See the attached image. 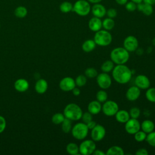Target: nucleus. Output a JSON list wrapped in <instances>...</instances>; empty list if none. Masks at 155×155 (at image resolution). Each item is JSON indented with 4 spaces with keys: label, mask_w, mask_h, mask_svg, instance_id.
<instances>
[{
    "label": "nucleus",
    "mask_w": 155,
    "mask_h": 155,
    "mask_svg": "<svg viewBox=\"0 0 155 155\" xmlns=\"http://www.w3.org/2000/svg\"><path fill=\"white\" fill-rule=\"evenodd\" d=\"M7 122L5 119L2 116L0 115V133H2L4 132L6 128Z\"/></svg>",
    "instance_id": "42"
},
{
    "label": "nucleus",
    "mask_w": 155,
    "mask_h": 155,
    "mask_svg": "<svg viewBox=\"0 0 155 155\" xmlns=\"http://www.w3.org/2000/svg\"><path fill=\"white\" fill-rule=\"evenodd\" d=\"M92 114H91L90 112H88V111L83 113L81 119L82 120V122H84L85 124H87L88 122H89L90 121L93 120V116H92Z\"/></svg>",
    "instance_id": "40"
},
{
    "label": "nucleus",
    "mask_w": 155,
    "mask_h": 155,
    "mask_svg": "<svg viewBox=\"0 0 155 155\" xmlns=\"http://www.w3.org/2000/svg\"><path fill=\"white\" fill-rule=\"evenodd\" d=\"M96 100L97 101H99L101 103H104L108 99V94L105 91V90L102 89L101 90H99L96 93Z\"/></svg>",
    "instance_id": "32"
},
{
    "label": "nucleus",
    "mask_w": 155,
    "mask_h": 155,
    "mask_svg": "<svg viewBox=\"0 0 155 155\" xmlns=\"http://www.w3.org/2000/svg\"><path fill=\"white\" fill-rule=\"evenodd\" d=\"M94 155H105V153L101 150H95L93 153Z\"/></svg>",
    "instance_id": "47"
},
{
    "label": "nucleus",
    "mask_w": 155,
    "mask_h": 155,
    "mask_svg": "<svg viewBox=\"0 0 155 155\" xmlns=\"http://www.w3.org/2000/svg\"><path fill=\"white\" fill-rule=\"evenodd\" d=\"M88 128L84 122H78L71 128V133L73 137L79 140L85 139L88 134Z\"/></svg>",
    "instance_id": "5"
},
{
    "label": "nucleus",
    "mask_w": 155,
    "mask_h": 155,
    "mask_svg": "<svg viewBox=\"0 0 155 155\" xmlns=\"http://www.w3.org/2000/svg\"><path fill=\"white\" fill-rule=\"evenodd\" d=\"M102 24L104 30L109 31L114 28L115 24L114 20L112 18H107L103 21H102Z\"/></svg>",
    "instance_id": "30"
},
{
    "label": "nucleus",
    "mask_w": 155,
    "mask_h": 155,
    "mask_svg": "<svg viewBox=\"0 0 155 155\" xmlns=\"http://www.w3.org/2000/svg\"><path fill=\"white\" fill-rule=\"evenodd\" d=\"M140 95V89L137 86L134 85L130 87L126 91L125 97L129 101H136Z\"/></svg>",
    "instance_id": "15"
},
{
    "label": "nucleus",
    "mask_w": 155,
    "mask_h": 155,
    "mask_svg": "<svg viewBox=\"0 0 155 155\" xmlns=\"http://www.w3.org/2000/svg\"><path fill=\"white\" fill-rule=\"evenodd\" d=\"M87 110L93 115L99 114L102 110L101 103L97 100L92 101L89 102L87 106Z\"/></svg>",
    "instance_id": "18"
},
{
    "label": "nucleus",
    "mask_w": 155,
    "mask_h": 155,
    "mask_svg": "<svg viewBox=\"0 0 155 155\" xmlns=\"http://www.w3.org/2000/svg\"><path fill=\"white\" fill-rule=\"evenodd\" d=\"M106 155H123L124 151L122 148L119 146L114 145L110 147L105 153Z\"/></svg>",
    "instance_id": "25"
},
{
    "label": "nucleus",
    "mask_w": 155,
    "mask_h": 155,
    "mask_svg": "<svg viewBox=\"0 0 155 155\" xmlns=\"http://www.w3.org/2000/svg\"><path fill=\"white\" fill-rule=\"evenodd\" d=\"M106 134V130L104 127L101 124H96V126L91 130V139L96 142L102 140Z\"/></svg>",
    "instance_id": "10"
},
{
    "label": "nucleus",
    "mask_w": 155,
    "mask_h": 155,
    "mask_svg": "<svg viewBox=\"0 0 155 155\" xmlns=\"http://www.w3.org/2000/svg\"><path fill=\"white\" fill-rule=\"evenodd\" d=\"M129 112V114L130 116V118L133 119H137L140 115V110L137 107H132L130 108Z\"/></svg>",
    "instance_id": "39"
},
{
    "label": "nucleus",
    "mask_w": 155,
    "mask_h": 155,
    "mask_svg": "<svg viewBox=\"0 0 155 155\" xmlns=\"http://www.w3.org/2000/svg\"><path fill=\"white\" fill-rule=\"evenodd\" d=\"M72 127L71 120L67 118H65V119L61 123V129L65 133H68L71 132Z\"/></svg>",
    "instance_id": "28"
},
{
    "label": "nucleus",
    "mask_w": 155,
    "mask_h": 155,
    "mask_svg": "<svg viewBox=\"0 0 155 155\" xmlns=\"http://www.w3.org/2000/svg\"><path fill=\"white\" fill-rule=\"evenodd\" d=\"M0 28H1V24H0Z\"/></svg>",
    "instance_id": "52"
},
{
    "label": "nucleus",
    "mask_w": 155,
    "mask_h": 155,
    "mask_svg": "<svg viewBox=\"0 0 155 155\" xmlns=\"http://www.w3.org/2000/svg\"><path fill=\"white\" fill-rule=\"evenodd\" d=\"M155 128L154 124L153 121L149 119L144 120L140 124V129L147 134L151 133V131H154Z\"/></svg>",
    "instance_id": "22"
},
{
    "label": "nucleus",
    "mask_w": 155,
    "mask_h": 155,
    "mask_svg": "<svg viewBox=\"0 0 155 155\" xmlns=\"http://www.w3.org/2000/svg\"><path fill=\"white\" fill-rule=\"evenodd\" d=\"M131 1L136 3V4H139V3L142 2L143 0H131Z\"/></svg>",
    "instance_id": "51"
},
{
    "label": "nucleus",
    "mask_w": 155,
    "mask_h": 155,
    "mask_svg": "<svg viewBox=\"0 0 155 155\" xmlns=\"http://www.w3.org/2000/svg\"><path fill=\"white\" fill-rule=\"evenodd\" d=\"M97 74H98L97 71L93 67H88L86 68V70L84 71V75L87 78H90V79L96 78Z\"/></svg>",
    "instance_id": "34"
},
{
    "label": "nucleus",
    "mask_w": 155,
    "mask_h": 155,
    "mask_svg": "<svg viewBox=\"0 0 155 155\" xmlns=\"http://www.w3.org/2000/svg\"><path fill=\"white\" fill-rule=\"evenodd\" d=\"M76 86L78 87H82L84 86L87 81V78L84 74L78 75L74 79Z\"/></svg>",
    "instance_id": "35"
},
{
    "label": "nucleus",
    "mask_w": 155,
    "mask_h": 155,
    "mask_svg": "<svg viewBox=\"0 0 155 155\" xmlns=\"http://www.w3.org/2000/svg\"><path fill=\"white\" fill-rule=\"evenodd\" d=\"M119 110V105L115 101L107 100L102 105L101 111L107 116H113Z\"/></svg>",
    "instance_id": "8"
},
{
    "label": "nucleus",
    "mask_w": 155,
    "mask_h": 155,
    "mask_svg": "<svg viewBox=\"0 0 155 155\" xmlns=\"http://www.w3.org/2000/svg\"><path fill=\"white\" fill-rule=\"evenodd\" d=\"M66 151L71 155H77L79 153V146L73 142L68 143L66 146Z\"/></svg>",
    "instance_id": "27"
},
{
    "label": "nucleus",
    "mask_w": 155,
    "mask_h": 155,
    "mask_svg": "<svg viewBox=\"0 0 155 155\" xmlns=\"http://www.w3.org/2000/svg\"><path fill=\"white\" fill-rule=\"evenodd\" d=\"M134 84L140 90H147L150 86V81L147 76L139 74L135 78Z\"/></svg>",
    "instance_id": "14"
},
{
    "label": "nucleus",
    "mask_w": 155,
    "mask_h": 155,
    "mask_svg": "<svg viewBox=\"0 0 155 155\" xmlns=\"http://www.w3.org/2000/svg\"><path fill=\"white\" fill-rule=\"evenodd\" d=\"M27 9L24 6H19L16 7L14 11L15 15L18 18H24L27 15Z\"/></svg>",
    "instance_id": "29"
},
{
    "label": "nucleus",
    "mask_w": 155,
    "mask_h": 155,
    "mask_svg": "<svg viewBox=\"0 0 155 155\" xmlns=\"http://www.w3.org/2000/svg\"><path fill=\"white\" fill-rule=\"evenodd\" d=\"M125 8L127 9V11L128 12H133L137 8V5H136V3L130 1V2H127L125 4Z\"/></svg>",
    "instance_id": "41"
},
{
    "label": "nucleus",
    "mask_w": 155,
    "mask_h": 155,
    "mask_svg": "<svg viewBox=\"0 0 155 155\" xmlns=\"http://www.w3.org/2000/svg\"><path fill=\"white\" fill-rule=\"evenodd\" d=\"M65 116L63 113H56L54 114L51 117V122L56 125L61 124L63 120L65 119Z\"/></svg>",
    "instance_id": "33"
},
{
    "label": "nucleus",
    "mask_w": 155,
    "mask_h": 155,
    "mask_svg": "<svg viewBox=\"0 0 155 155\" xmlns=\"http://www.w3.org/2000/svg\"><path fill=\"white\" fill-rule=\"evenodd\" d=\"M86 124H87V125L88 129H89V130H91L92 128H93L96 126V125L97 124H96V122L95 121H94L93 120H92L90 121L89 122H88V123Z\"/></svg>",
    "instance_id": "45"
},
{
    "label": "nucleus",
    "mask_w": 155,
    "mask_h": 155,
    "mask_svg": "<svg viewBox=\"0 0 155 155\" xmlns=\"http://www.w3.org/2000/svg\"><path fill=\"white\" fill-rule=\"evenodd\" d=\"M93 40L95 42L96 45L106 47L111 43L112 36L108 30H100L96 31L94 34Z\"/></svg>",
    "instance_id": "4"
},
{
    "label": "nucleus",
    "mask_w": 155,
    "mask_h": 155,
    "mask_svg": "<svg viewBox=\"0 0 155 155\" xmlns=\"http://www.w3.org/2000/svg\"><path fill=\"white\" fill-rule=\"evenodd\" d=\"M114 67V64L111 60H107L102 64L101 66V69L102 72L108 73L109 72L112 71Z\"/></svg>",
    "instance_id": "26"
},
{
    "label": "nucleus",
    "mask_w": 155,
    "mask_h": 155,
    "mask_svg": "<svg viewBox=\"0 0 155 155\" xmlns=\"http://www.w3.org/2000/svg\"><path fill=\"white\" fill-rule=\"evenodd\" d=\"M90 2L93 3V4H96V3H99L102 0H88Z\"/></svg>",
    "instance_id": "50"
},
{
    "label": "nucleus",
    "mask_w": 155,
    "mask_h": 155,
    "mask_svg": "<svg viewBox=\"0 0 155 155\" xmlns=\"http://www.w3.org/2000/svg\"><path fill=\"white\" fill-rule=\"evenodd\" d=\"M136 155H148V152L145 148H140L136 151Z\"/></svg>",
    "instance_id": "44"
},
{
    "label": "nucleus",
    "mask_w": 155,
    "mask_h": 155,
    "mask_svg": "<svg viewBox=\"0 0 155 155\" xmlns=\"http://www.w3.org/2000/svg\"><path fill=\"white\" fill-rule=\"evenodd\" d=\"M59 8L62 13H66L70 12L73 10V5L70 2L68 1H65L60 5Z\"/></svg>",
    "instance_id": "36"
},
{
    "label": "nucleus",
    "mask_w": 155,
    "mask_h": 155,
    "mask_svg": "<svg viewBox=\"0 0 155 155\" xmlns=\"http://www.w3.org/2000/svg\"><path fill=\"white\" fill-rule=\"evenodd\" d=\"M15 89L20 93H23L26 91L29 88L28 82L23 78H20L17 79L14 83Z\"/></svg>",
    "instance_id": "16"
},
{
    "label": "nucleus",
    "mask_w": 155,
    "mask_h": 155,
    "mask_svg": "<svg viewBox=\"0 0 155 155\" xmlns=\"http://www.w3.org/2000/svg\"><path fill=\"white\" fill-rule=\"evenodd\" d=\"M106 14H107L108 18H110L113 19V18L116 17L117 13V10L116 9L111 8L108 9L106 12Z\"/></svg>",
    "instance_id": "43"
},
{
    "label": "nucleus",
    "mask_w": 155,
    "mask_h": 155,
    "mask_svg": "<svg viewBox=\"0 0 155 155\" xmlns=\"http://www.w3.org/2000/svg\"><path fill=\"white\" fill-rule=\"evenodd\" d=\"M96 82L98 86L103 90L108 89L110 87L112 80L111 76L107 73H101L96 76Z\"/></svg>",
    "instance_id": "9"
},
{
    "label": "nucleus",
    "mask_w": 155,
    "mask_h": 155,
    "mask_svg": "<svg viewBox=\"0 0 155 155\" xmlns=\"http://www.w3.org/2000/svg\"><path fill=\"white\" fill-rule=\"evenodd\" d=\"M114 116L116 120L121 124L126 123L130 118L129 112L125 110H119Z\"/></svg>",
    "instance_id": "21"
},
{
    "label": "nucleus",
    "mask_w": 155,
    "mask_h": 155,
    "mask_svg": "<svg viewBox=\"0 0 155 155\" xmlns=\"http://www.w3.org/2000/svg\"><path fill=\"white\" fill-rule=\"evenodd\" d=\"M81 108L75 103H70L67 104L63 111V114L65 118L71 121H77L81 119L82 115Z\"/></svg>",
    "instance_id": "3"
},
{
    "label": "nucleus",
    "mask_w": 155,
    "mask_h": 155,
    "mask_svg": "<svg viewBox=\"0 0 155 155\" xmlns=\"http://www.w3.org/2000/svg\"><path fill=\"white\" fill-rule=\"evenodd\" d=\"M143 1L144 2V3L152 5L155 4V0H143Z\"/></svg>",
    "instance_id": "48"
},
{
    "label": "nucleus",
    "mask_w": 155,
    "mask_h": 155,
    "mask_svg": "<svg viewBox=\"0 0 155 155\" xmlns=\"http://www.w3.org/2000/svg\"><path fill=\"white\" fill-rule=\"evenodd\" d=\"M111 60L114 64H125L130 58L129 52L124 47H119L113 49L110 52Z\"/></svg>",
    "instance_id": "2"
},
{
    "label": "nucleus",
    "mask_w": 155,
    "mask_h": 155,
    "mask_svg": "<svg viewBox=\"0 0 155 155\" xmlns=\"http://www.w3.org/2000/svg\"><path fill=\"white\" fill-rule=\"evenodd\" d=\"M137 8L139 11L142 12L144 15L147 16L151 15L153 12V8L152 5L146 4V3L142 4L141 2V3L137 4Z\"/></svg>",
    "instance_id": "23"
},
{
    "label": "nucleus",
    "mask_w": 155,
    "mask_h": 155,
    "mask_svg": "<svg viewBox=\"0 0 155 155\" xmlns=\"http://www.w3.org/2000/svg\"><path fill=\"white\" fill-rule=\"evenodd\" d=\"M48 82L45 79H39L35 84V89L37 93L42 94L45 93L47 91L48 89Z\"/></svg>",
    "instance_id": "19"
},
{
    "label": "nucleus",
    "mask_w": 155,
    "mask_h": 155,
    "mask_svg": "<svg viewBox=\"0 0 155 155\" xmlns=\"http://www.w3.org/2000/svg\"><path fill=\"white\" fill-rule=\"evenodd\" d=\"M96 149L95 142L92 139H87L83 140L79 145V151L82 155L93 154L94 151Z\"/></svg>",
    "instance_id": "7"
},
{
    "label": "nucleus",
    "mask_w": 155,
    "mask_h": 155,
    "mask_svg": "<svg viewBox=\"0 0 155 155\" xmlns=\"http://www.w3.org/2000/svg\"><path fill=\"white\" fill-rule=\"evenodd\" d=\"M123 47L125 48L128 52H133L137 49L139 42L135 36L130 35L125 38L123 42Z\"/></svg>",
    "instance_id": "11"
},
{
    "label": "nucleus",
    "mask_w": 155,
    "mask_h": 155,
    "mask_svg": "<svg viewBox=\"0 0 155 155\" xmlns=\"http://www.w3.org/2000/svg\"><path fill=\"white\" fill-rule=\"evenodd\" d=\"M73 11L79 16H87L91 10L89 2L85 0H78L73 6Z\"/></svg>",
    "instance_id": "6"
},
{
    "label": "nucleus",
    "mask_w": 155,
    "mask_h": 155,
    "mask_svg": "<svg viewBox=\"0 0 155 155\" xmlns=\"http://www.w3.org/2000/svg\"><path fill=\"white\" fill-rule=\"evenodd\" d=\"M59 87L61 90L63 91L68 92L71 91L75 87V81L74 79L70 76H67L62 78L59 84Z\"/></svg>",
    "instance_id": "12"
},
{
    "label": "nucleus",
    "mask_w": 155,
    "mask_h": 155,
    "mask_svg": "<svg viewBox=\"0 0 155 155\" xmlns=\"http://www.w3.org/2000/svg\"><path fill=\"white\" fill-rule=\"evenodd\" d=\"M111 72L114 80L120 84H127L132 77L131 70L125 64L116 65Z\"/></svg>",
    "instance_id": "1"
},
{
    "label": "nucleus",
    "mask_w": 155,
    "mask_h": 155,
    "mask_svg": "<svg viewBox=\"0 0 155 155\" xmlns=\"http://www.w3.org/2000/svg\"><path fill=\"white\" fill-rule=\"evenodd\" d=\"M145 140L150 146L155 147V131H153L148 133Z\"/></svg>",
    "instance_id": "38"
},
{
    "label": "nucleus",
    "mask_w": 155,
    "mask_h": 155,
    "mask_svg": "<svg viewBox=\"0 0 155 155\" xmlns=\"http://www.w3.org/2000/svg\"><path fill=\"white\" fill-rule=\"evenodd\" d=\"M96 44L93 39H87L82 44V49L86 53L92 51L96 48Z\"/></svg>",
    "instance_id": "24"
},
{
    "label": "nucleus",
    "mask_w": 155,
    "mask_h": 155,
    "mask_svg": "<svg viewBox=\"0 0 155 155\" xmlns=\"http://www.w3.org/2000/svg\"><path fill=\"white\" fill-rule=\"evenodd\" d=\"M88 27L92 31L96 32L101 30V28L102 27V21L100 18L94 16L91 18L88 21Z\"/></svg>",
    "instance_id": "20"
},
{
    "label": "nucleus",
    "mask_w": 155,
    "mask_h": 155,
    "mask_svg": "<svg viewBox=\"0 0 155 155\" xmlns=\"http://www.w3.org/2000/svg\"><path fill=\"white\" fill-rule=\"evenodd\" d=\"M145 97L149 102L155 103V88L149 87L147 88L145 92Z\"/></svg>",
    "instance_id": "31"
},
{
    "label": "nucleus",
    "mask_w": 155,
    "mask_h": 155,
    "mask_svg": "<svg viewBox=\"0 0 155 155\" xmlns=\"http://www.w3.org/2000/svg\"><path fill=\"white\" fill-rule=\"evenodd\" d=\"M147 134L142 130H139L135 134H134V137L136 141L138 142H142L145 140Z\"/></svg>",
    "instance_id": "37"
},
{
    "label": "nucleus",
    "mask_w": 155,
    "mask_h": 155,
    "mask_svg": "<svg viewBox=\"0 0 155 155\" xmlns=\"http://www.w3.org/2000/svg\"><path fill=\"white\" fill-rule=\"evenodd\" d=\"M71 91H72L73 94L75 96H78L81 94V90L78 87H75Z\"/></svg>",
    "instance_id": "46"
},
{
    "label": "nucleus",
    "mask_w": 155,
    "mask_h": 155,
    "mask_svg": "<svg viewBox=\"0 0 155 155\" xmlns=\"http://www.w3.org/2000/svg\"><path fill=\"white\" fill-rule=\"evenodd\" d=\"M106 12L107 10L105 7L99 3L94 4L91 8L92 14L94 15V16L99 18H103L106 15Z\"/></svg>",
    "instance_id": "17"
},
{
    "label": "nucleus",
    "mask_w": 155,
    "mask_h": 155,
    "mask_svg": "<svg viewBox=\"0 0 155 155\" xmlns=\"http://www.w3.org/2000/svg\"><path fill=\"white\" fill-rule=\"evenodd\" d=\"M116 1L117 4L120 5H124L128 2V0H116Z\"/></svg>",
    "instance_id": "49"
},
{
    "label": "nucleus",
    "mask_w": 155,
    "mask_h": 155,
    "mask_svg": "<svg viewBox=\"0 0 155 155\" xmlns=\"http://www.w3.org/2000/svg\"><path fill=\"white\" fill-rule=\"evenodd\" d=\"M125 130L127 133L134 134L140 130V124L137 119L130 118V119L125 123Z\"/></svg>",
    "instance_id": "13"
}]
</instances>
